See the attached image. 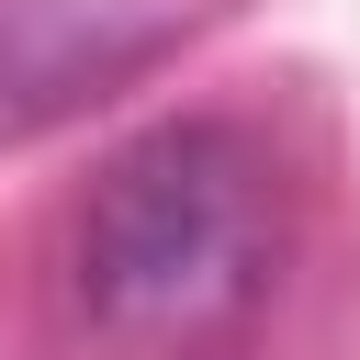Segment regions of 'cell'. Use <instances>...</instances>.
Segmentation results:
<instances>
[{
	"label": "cell",
	"mask_w": 360,
	"mask_h": 360,
	"mask_svg": "<svg viewBox=\"0 0 360 360\" xmlns=\"http://www.w3.org/2000/svg\"><path fill=\"white\" fill-rule=\"evenodd\" d=\"M292 270V191L259 124L180 112L112 146L68 214V315L124 360H225Z\"/></svg>",
	"instance_id": "6da1fadb"
}]
</instances>
